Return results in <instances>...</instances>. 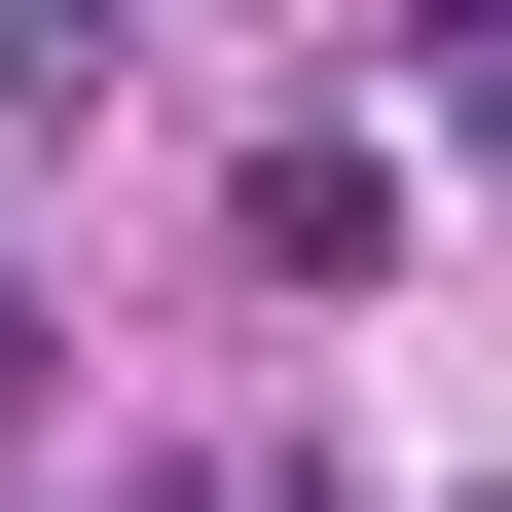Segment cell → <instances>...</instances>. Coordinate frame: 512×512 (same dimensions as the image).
Wrapping results in <instances>:
<instances>
[{
    "instance_id": "cell-1",
    "label": "cell",
    "mask_w": 512,
    "mask_h": 512,
    "mask_svg": "<svg viewBox=\"0 0 512 512\" xmlns=\"http://www.w3.org/2000/svg\"><path fill=\"white\" fill-rule=\"evenodd\" d=\"M403 37H439V110H476V183H512V0H403Z\"/></svg>"
},
{
    "instance_id": "cell-2",
    "label": "cell",
    "mask_w": 512,
    "mask_h": 512,
    "mask_svg": "<svg viewBox=\"0 0 512 512\" xmlns=\"http://www.w3.org/2000/svg\"><path fill=\"white\" fill-rule=\"evenodd\" d=\"M110 512H293V476H110Z\"/></svg>"
},
{
    "instance_id": "cell-3",
    "label": "cell",
    "mask_w": 512,
    "mask_h": 512,
    "mask_svg": "<svg viewBox=\"0 0 512 512\" xmlns=\"http://www.w3.org/2000/svg\"><path fill=\"white\" fill-rule=\"evenodd\" d=\"M37 366H74V330H37V293H0V403H37Z\"/></svg>"
}]
</instances>
